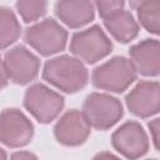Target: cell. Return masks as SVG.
I'll return each mask as SVG.
<instances>
[{
  "label": "cell",
  "mask_w": 160,
  "mask_h": 160,
  "mask_svg": "<svg viewBox=\"0 0 160 160\" xmlns=\"http://www.w3.org/2000/svg\"><path fill=\"white\" fill-rule=\"evenodd\" d=\"M8 84V75L5 71V66H4V61L0 58V90L2 88H5Z\"/></svg>",
  "instance_id": "obj_20"
},
{
  "label": "cell",
  "mask_w": 160,
  "mask_h": 160,
  "mask_svg": "<svg viewBox=\"0 0 160 160\" xmlns=\"http://www.w3.org/2000/svg\"><path fill=\"white\" fill-rule=\"evenodd\" d=\"M136 71L130 60L118 56L96 68L92 72V84L98 89L121 92L135 80Z\"/></svg>",
  "instance_id": "obj_2"
},
{
  "label": "cell",
  "mask_w": 160,
  "mask_h": 160,
  "mask_svg": "<svg viewBox=\"0 0 160 160\" xmlns=\"http://www.w3.org/2000/svg\"><path fill=\"white\" fill-rule=\"evenodd\" d=\"M90 134V124L82 112L78 110L68 111L55 126L56 139L68 146L82 144Z\"/></svg>",
  "instance_id": "obj_11"
},
{
  "label": "cell",
  "mask_w": 160,
  "mask_h": 160,
  "mask_svg": "<svg viewBox=\"0 0 160 160\" xmlns=\"http://www.w3.org/2000/svg\"><path fill=\"white\" fill-rule=\"evenodd\" d=\"M42 78L65 92H75L86 85L88 70L80 60L62 55L45 64Z\"/></svg>",
  "instance_id": "obj_1"
},
{
  "label": "cell",
  "mask_w": 160,
  "mask_h": 160,
  "mask_svg": "<svg viewBox=\"0 0 160 160\" xmlns=\"http://www.w3.org/2000/svg\"><path fill=\"white\" fill-rule=\"evenodd\" d=\"M149 129L152 136V141L156 149H159V139H160V125H159V119H154L151 122H149Z\"/></svg>",
  "instance_id": "obj_19"
},
{
  "label": "cell",
  "mask_w": 160,
  "mask_h": 160,
  "mask_svg": "<svg viewBox=\"0 0 160 160\" xmlns=\"http://www.w3.org/2000/svg\"><path fill=\"white\" fill-rule=\"evenodd\" d=\"M34 126L16 109H6L0 114V141L11 148L24 146L32 139Z\"/></svg>",
  "instance_id": "obj_7"
},
{
  "label": "cell",
  "mask_w": 160,
  "mask_h": 160,
  "mask_svg": "<svg viewBox=\"0 0 160 160\" xmlns=\"http://www.w3.org/2000/svg\"><path fill=\"white\" fill-rule=\"evenodd\" d=\"M111 46L109 38L98 25L76 32L70 42L71 52L90 64L105 58L111 51Z\"/></svg>",
  "instance_id": "obj_6"
},
{
  "label": "cell",
  "mask_w": 160,
  "mask_h": 160,
  "mask_svg": "<svg viewBox=\"0 0 160 160\" xmlns=\"http://www.w3.org/2000/svg\"><path fill=\"white\" fill-rule=\"evenodd\" d=\"M4 66L8 79L15 84L24 85L36 78L40 61L25 46L19 45L6 52Z\"/></svg>",
  "instance_id": "obj_8"
},
{
  "label": "cell",
  "mask_w": 160,
  "mask_h": 160,
  "mask_svg": "<svg viewBox=\"0 0 160 160\" xmlns=\"http://www.w3.org/2000/svg\"><path fill=\"white\" fill-rule=\"evenodd\" d=\"M6 158V154H5V151L0 148V159H5Z\"/></svg>",
  "instance_id": "obj_24"
},
{
  "label": "cell",
  "mask_w": 160,
  "mask_h": 160,
  "mask_svg": "<svg viewBox=\"0 0 160 160\" xmlns=\"http://www.w3.org/2000/svg\"><path fill=\"white\" fill-rule=\"evenodd\" d=\"M20 35V24L15 14L4 6H0V49L11 45Z\"/></svg>",
  "instance_id": "obj_15"
},
{
  "label": "cell",
  "mask_w": 160,
  "mask_h": 160,
  "mask_svg": "<svg viewBox=\"0 0 160 160\" xmlns=\"http://www.w3.org/2000/svg\"><path fill=\"white\" fill-rule=\"evenodd\" d=\"M148 1H150V0H130V5L132 8H135V9H138L140 5H142V4L148 2Z\"/></svg>",
  "instance_id": "obj_22"
},
{
  "label": "cell",
  "mask_w": 160,
  "mask_h": 160,
  "mask_svg": "<svg viewBox=\"0 0 160 160\" xmlns=\"http://www.w3.org/2000/svg\"><path fill=\"white\" fill-rule=\"evenodd\" d=\"M82 114L90 126L106 130L120 120L122 116V106L118 99L110 95L92 92L84 102Z\"/></svg>",
  "instance_id": "obj_3"
},
{
  "label": "cell",
  "mask_w": 160,
  "mask_h": 160,
  "mask_svg": "<svg viewBox=\"0 0 160 160\" xmlns=\"http://www.w3.org/2000/svg\"><path fill=\"white\" fill-rule=\"evenodd\" d=\"M126 105L132 114L140 118L156 114L160 108L159 84L156 81H142L138 84L126 96Z\"/></svg>",
  "instance_id": "obj_10"
},
{
  "label": "cell",
  "mask_w": 160,
  "mask_h": 160,
  "mask_svg": "<svg viewBox=\"0 0 160 160\" xmlns=\"http://www.w3.org/2000/svg\"><path fill=\"white\" fill-rule=\"evenodd\" d=\"M68 34L55 20L46 19L29 28L25 32L26 42L44 56L55 54L65 48Z\"/></svg>",
  "instance_id": "obj_5"
},
{
  "label": "cell",
  "mask_w": 160,
  "mask_h": 160,
  "mask_svg": "<svg viewBox=\"0 0 160 160\" xmlns=\"http://www.w3.org/2000/svg\"><path fill=\"white\" fill-rule=\"evenodd\" d=\"M141 25L152 34H159V0H150L138 8Z\"/></svg>",
  "instance_id": "obj_16"
},
{
  "label": "cell",
  "mask_w": 160,
  "mask_h": 160,
  "mask_svg": "<svg viewBox=\"0 0 160 160\" xmlns=\"http://www.w3.org/2000/svg\"><path fill=\"white\" fill-rule=\"evenodd\" d=\"M12 158L14 159H30V158L35 159L36 156L32 155V154H30V152H18V154H14Z\"/></svg>",
  "instance_id": "obj_21"
},
{
  "label": "cell",
  "mask_w": 160,
  "mask_h": 160,
  "mask_svg": "<svg viewBox=\"0 0 160 160\" xmlns=\"http://www.w3.org/2000/svg\"><path fill=\"white\" fill-rule=\"evenodd\" d=\"M16 8L22 20L31 22L46 12L48 0H16Z\"/></svg>",
  "instance_id": "obj_17"
},
{
  "label": "cell",
  "mask_w": 160,
  "mask_h": 160,
  "mask_svg": "<svg viewBox=\"0 0 160 160\" xmlns=\"http://www.w3.org/2000/svg\"><path fill=\"white\" fill-rule=\"evenodd\" d=\"M112 145L130 159L142 156L149 149L148 136L141 125L135 121L125 122L112 134Z\"/></svg>",
  "instance_id": "obj_9"
},
{
  "label": "cell",
  "mask_w": 160,
  "mask_h": 160,
  "mask_svg": "<svg viewBox=\"0 0 160 160\" xmlns=\"http://www.w3.org/2000/svg\"><path fill=\"white\" fill-rule=\"evenodd\" d=\"M102 19L109 32L120 42H128L138 35V22L126 10L119 9L104 16Z\"/></svg>",
  "instance_id": "obj_14"
},
{
  "label": "cell",
  "mask_w": 160,
  "mask_h": 160,
  "mask_svg": "<svg viewBox=\"0 0 160 160\" xmlns=\"http://www.w3.org/2000/svg\"><path fill=\"white\" fill-rule=\"evenodd\" d=\"M55 11L58 18L70 28H81L94 19L91 0H58Z\"/></svg>",
  "instance_id": "obj_12"
},
{
  "label": "cell",
  "mask_w": 160,
  "mask_h": 160,
  "mask_svg": "<svg viewBox=\"0 0 160 160\" xmlns=\"http://www.w3.org/2000/svg\"><path fill=\"white\" fill-rule=\"evenodd\" d=\"M98 158H114L111 154H100V155H98Z\"/></svg>",
  "instance_id": "obj_23"
},
{
  "label": "cell",
  "mask_w": 160,
  "mask_h": 160,
  "mask_svg": "<svg viewBox=\"0 0 160 160\" xmlns=\"http://www.w3.org/2000/svg\"><path fill=\"white\" fill-rule=\"evenodd\" d=\"M131 64L135 71L144 76L159 74V42L158 40H144L130 49Z\"/></svg>",
  "instance_id": "obj_13"
},
{
  "label": "cell",
  "mask_w": 160,
  "mask_h": 160,
  "mask_svg": "<svg viewBox=\"0 0 160 160\" xmlns=\"http://www.w3.org/2000/svg\"><path fill=\"white\" fill-rule=\"evenodd\" d=\"M94 1L102 18L109 15L112 11L121 9L124 5V0H94Z\"/></svg>",
  "instance_id": "obj_18"
},
{
  "label": "cell",
  "mask_w": 160,
  "mask_h": 160,
  "mask_svg": "<svg viewBox=\"0 0 160 160\" xmlns=\"http://www.w3.org/2000/svg\"><path fill=\"white\" fill-rule=\"evenodd\" d=\"M24 105L36 120L46 124L60 114L64 98L42 84H35L28 89Z\"/></svg>",
  "instance_id": "obj_4"
}]
</instances>
